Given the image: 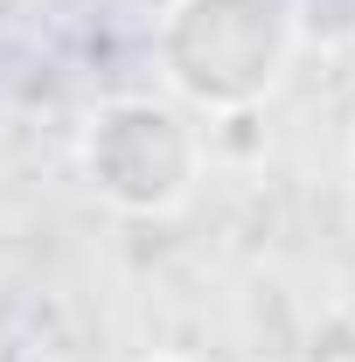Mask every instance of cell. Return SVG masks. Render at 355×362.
Listing matches in <instances>:
<instances>
[{
	"mask_svg": "<svg viewBox=\"0 0 355 362\" xmlns=\"http://www.w3.org/2000/svg\"><path fill=\"white\" fill-rule=\"evenodd\" d=\"M161 362H188V356H161Z\"/></svg>",
	"mask_w": 355,
	"mask_h": 362,
	"instance_id": "obj_3",
	"label": "cell"
},
{
	"mask_svg": "<svg viewBox=\"0 0 355 362\" xmlns=\"http://www.w3.org/2000/svg\"><path fill=\"white\" fill-rule=\"evenodd\" d=\"M286 42L293 21L279 14V0H175L161 28V63L195 105L244 112L279 84Z\"/></svg>",
	"mask_w": 355,
	"mask_h": 362,
	"instance_id": "obj_1",
	"label": "cell"
},
{
	"mask_svg": "<svg viewBox=\"0 0 355 362\" xmlns=\"http://www.w3.org/2000/svg\"><path fill=\"white\" fill-rule=\"evenodd\" d=\"M84 175L126 216H168L202 175V139L153 98H112L84 126Z\"/></svg>",
	"mask_w": 355,
	"mask_h": 362,
	"instance_id": "obj_2",
	"label": "cell"
}]
</instances>
